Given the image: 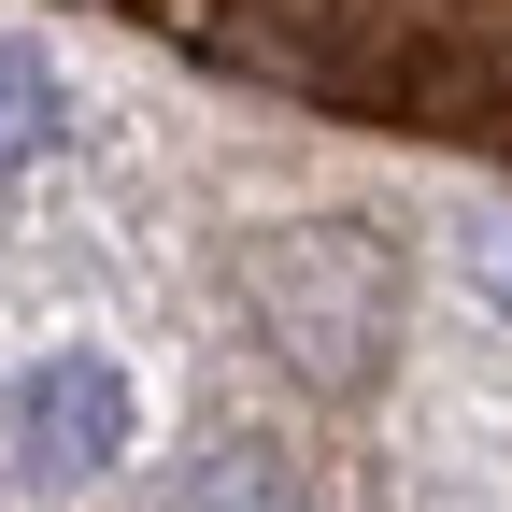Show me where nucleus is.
<instances>
[{"label": "nucleus", "instance_id": "nucleus-4", "mask_svg": "<svg viewBox=\"0 0 512 512\" xmlns=\"http://www.w3.org/2000/svg\"><path fill=\"white\" fill-rule=\"evenodd\" d=\"M57 128H72V86H57L43 43H0V171L57 157Z\"/></svg>", "mask_w": 512, "mask_h": 512}, {"label": "nucleus", "instance_id": "nucleus-2", "mask_svg": "<svg viewBox=\"0 0 512 512\" xmlns=\"http://www.w3.org/2000/svg\"><path fill=\"white\" fill-rule=\"evenodd\" d=\"M0 456H15L29 484H100L128 470V370L114 356H29L15 384H0Z\"/></svg>", "mask_w": 512, "mask_h": 512}, {"label": "nucleus", "instance_id": "nucleus-1", "mask_svg": "<svg viewBox=\"0 0 512 512\" xmlns=\"http://www.w3.org/2000/svg\"><path fill=\"white\" fill-rule=\"evenodd\" d=\"M242 299L271 313V342L313 384H370L384 342H399V256H384L356 214H299L271 242H242Z\"/></svg>", "mask_w": 512, "mask_h": 512}, {"label": "nucleus", "instance_id": "nucleus-3", "mask_svg": "<svg viewBox=\"0 0 512 512\" xmlns=\"http://www.w3.org/2000/svg\"><path fill=\"white\" fill-rule=\"evenodd\" d=\"M157 512H313V498L285 470V441H214V456H185L157 484Z\"/></svg>", "mask_w": 512, "mask_h": 512}, {"label": "nucleus", "instance_id": "nucleus-5", "mask_svg": "<svg viewBox=\"0 0 512 512\" xmlns=\"http://www.w3.org/2000/svg\"><path fill=\"white\" fill-rule=\"evenodd\" d=\"M456 285H470L484 313H512V200H484V214H456Z\"/></svg>", "mask_w": 512, "mask_h": 512}]
</instances>
